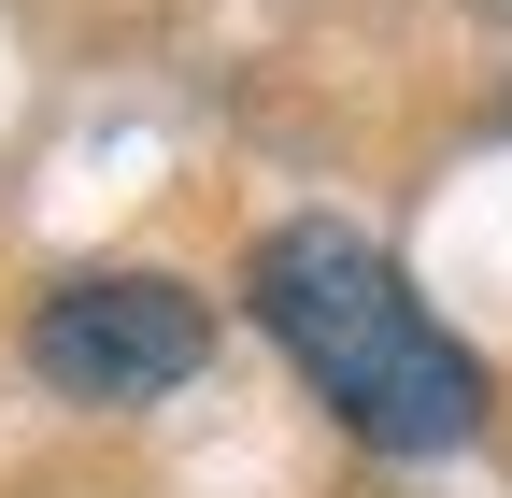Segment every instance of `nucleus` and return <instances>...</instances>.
<instances>
[{"label": "nucleus", "mask_w": 512, "mask_h": 498, "mask_svg": "<svg viewBox=\"0 0 512 498\" xmlns=\"http://www.w3.org/2000/svg\"><path fill=\"white\" fill-rule=\"evenodd\" d=\"M242 285H256V328L299 356V385L328 399L356 442H384V456H456L470 427H484V356L399 285V257H384L370 228L285 214L271 242H256Z\"/></svg>", "instance_id": "f257e3e1"}, {"label": "nucleus", "mask_w": 512, "mask_h": 498, "mask_svg": "<svg viewBox=\"0 0 512 498\" xmlns=\"http://www.w3.org/2000/svg\"><path fill=\"white\" fill-rule=\"evenodd\" d=\"M200 356H214V314L171 271H86L29 314V370L57 399H171Z\"/></svg>", "instance_id": "f03ea898"}]
</instances>
